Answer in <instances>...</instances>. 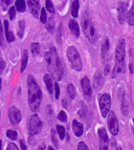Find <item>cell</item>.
Returning <instances> with one entry per match:
<instances>
[{"label":"cell","mask_w":134,"mask_h":150,"mask_svg":"<svg viewBox=\"0 0 134 150\" xmlns=\"http://www.w3.org/2000/svg\"><path fill=\"white\" fill-rule=\"evenodd\" d=\"M45 61L47 63V69L50 73V77L56 81L61 80L63 76V66L55 47L50 48V50L45 53Z\"/></svg>","instance_id":"6da1fadb"},{"label":"cell","mask_w":134,"mask_h":150,"mask_svg":"<svg viewBox=\"0 0 134 150\" xmlns=\"http://www.w3.org/2000/svg\"><path fill=\"white\" fill-rule=\"evenodd\" d=\"M28 93L30 108L32 111H37L42 101V91L40 86L38 85L37 81L32 75L28 77Z\"/></svg>","instance_id":"7a4b0ae2"},{"label":"cell","mask_w":134,"mask_h":150,"mask_svg":"<svg viewBox=\"0 0 134 150\" xmlns=\"http://www.w3.org/2000/svg\"><path fill=\"white\" fill-rule=\"evenodd\" d=\"M125 57H126V44L124 39L117 42L115 50V66L113 70V75H118L125 70Z\"/></svg>","instance_id":"3957f363"},{"label":"cell","mask_w":134,"mask_h":150,"mask_svg":"<svg viewBox=\"0 0 134 150\" xmlns=\"http://www.w3.org/2000/svg\"><path fill=\"white\" fill-rule=\"evenodd\" d=\"M82 28L85 33V35H86V37L88 38V40L91 43L92 42L95 43V41H97V33H95V26L92 25V22H91V20H90V18L87 13L83 14Z\"/></svg>","instance_id":"277c9868"},{"label":"cell","mask_w":134,"mask_h":150,"mask_svg":"<svg viewBox=\"0 0 134 150\" xmlns=\"http://www.w3.org/2000/svg\"><path fill=\"white\" fill-rule=\"evenodd\" d=\"M66 55L68 60H69L70 64H71V67L73 68L77 71L82 70L83 64H82V60H81V57H80V54L78 52V50L75 46H69L67 48Z\"/></svg>","instance_id":"5b68a950"},{"label":"cell","mask_w":134,"mask_h":150,"mask_svg":"<svg viewBox=\"0 0 134 150\" xmlns=\"http://www.w3.org/2000/svg\"><path fill=\"white\" fill-rule=\"evenodd\" d=\"M42 121L38 115H32L28 120V132L30 135H37L42 129Z\"/></svg>","instance_id":"8992f818"},{"label":"cell","mask_w":134,"mask_h":150,"mask_svg":"<svg viewBox=\"0 0 134 150\" xmlns=\"http://www.w3.org/2000/svg\"><path fill=\"white\" fill-rule=\"evenodd\" d=\"M99 110L102 113L103 117H107L108 112H109L110 107H111V98L108 93H103L102 96L99 97Z\"/></svg>","instance_id":"52a82bcc"},{"label":"cell","mask_w":134,"mask_h":150,"mask_svg":"<svg viewBox=\"0 0 134 150\" xmlns=\"http://www.w3.org/2000/svg\"><path fill=\"white\" fill-rule=\"evenodd\" d=\"M8 119H10V122L12 123L13 125L19 124L21 119H22V115H21L20 110L17 107H15V106L11 107L10 110H8Z\"/></svg>","instance_id":"ba28073f"},{"label":"cell","mask_w":134,"mask_h":150,"mask_svg":"<svg viewBox=\"0 0 134 150\" xmlns=\"http://www.w3.org/2000/svg\"><path fill=\"white\" fill-rule=\"evenodd\" d=\"M97 133H99V150H108L109 140H108L106 129L105 128H99Z\"/></svg>","instance_id":"9c48e42d"},{"label":"cell","mask_w":134,"mask_h":150,"mask_svg":"<svg viewBox=\"0 0 134 150\" xmlns=\"http://www.w3.org/2000/svg\"><path fill=\"white\" fill-rule=\"evenodd\" d=\"M108 125H109L110 132L113 135H116L118 133V121H117L116 117H115L114 112H109V119H108Z\"/></svg>","instance_id":"30bf717a"},{"label":"cell","mask_w":134,"mask_h":150,"mask_svg":"<svg viewBox=\"0 0 134 150\" xmlns=\"http://www.w3.org/2000/svg\"><path fill=\"white\" fill-rule=\"evenodd\" d=\"M127 14H128V4L127 2H119L117 6V16H118L119 22L124 23L127 19Z\"/></svg>","instance_id":"8fae6325"},{"label":"cell","mask_w":134,"mask_h":150,"mask_svg":"<svg viewBox=\"0 0 134 150\" xmlns=\"http://www.w3.org/2000/svg\"><path fill=\"white\" fill-rule=\"evenodd\" d=\"M26 1H28V8H30L32 15L34 16V17H38L40 10H41L40 1L39 0H26Z\"/></svg>","instance_id":"7c38bea8"},{"label":"cell","mask_w":134,"mask_h":150,"mask_svg":"<svg viewBox=\"0 0 134 150\" xmlns=\"http://www.w3.org/2000/svg\"><path fill=\"white\" fill-rule=\"evenodd\" d=\"M81 86H82L83 93H84L85 97L89 98L91 96V85H90V81L87 77H84L81 81Z\"/></svg>","instance_id":"4fadbf2b"},{"label":"cell","mask_w":134,"mask_h":150,"mask_svg":"<svg viewBox=\"0 0 134 150\" xmlns=\"http://www.w3.org/2000/svg\"><path fill=\"white\" fill-rule=\"evenodd\" d=\"M72 129H73V132H75V137H78V138H80L83 134V131H84L83 125L80 122H78L77 120L72 121Z\"/></svg>","instance_id":"5bb4252c"},{"label":"cell","mask_w":134,"mask_h":150,"mask_svg":"<svg viewBox=\"0 0 134 150\" xmlns=\"http://www.w3.org/2000/svg\"><path fill=\"white\" fill-rule=\"evenodd\" d=\"M44 83L45 85H46V88H47L48 93L51 95L52 93H54V85H55V83H54V81H52V78L50 77V75H48V74H46V75H44Z\"/></svg>","instance_id":"9a60e30c"},{"label":"cell","mask_w":134,"mask_h":150,"mask_svg":"<svg viewBox=\"0 0 134 150\" xmlns=\"http://www.w3.org/2000/svg\"><path fill=\"white\" fill-rule=\"evenodd\" d=\"M103 83H104V78H103V75L99 71H97L95 76V89H101L103 86Z\"/></svg>","instance_id":"2e32d148"},{"label":"cell","mask_w":134,"mask_h":150,"mask_svg":"<svg viewBox=\"0 0 134 150\" xmlns=\"http://www.w3.org/2000/svg\"><path fill=\"white\" fill-rule=\"evenodd\" d=\"M69 28H70V30H71L72 35L75 36V37H79L80 28H79V25H78V23L75 22V20H70L69 21Z\"/></svg>","instance_id":"e0dca14e"},{"label":"cell","mask_w":134,"mask_h":150,"mask_svg":"<svg viewBox=\"0 0 134 150\" xmlns=\"http://www.w3.org/2000/svg\"><path fill=\"white\" fill-rule=\"evenodd\" d=\"M15 8L16 11L20 13L25 12L26 10V4H25V0H16L15 2Z\"/></svg>","instance_id":"ac0fdd59"},{"label":"cell","mask_w":134,"mask_h":150,"mask_svg":"<svg viewBox=\"0 0 134 150\" xmlns=\"http://www.w3.org/2000/svg\"><path fill=\"white\" fill-rule=\"evenodd\" d=\"M109 48H110V42H109V39H106L104 41L102 45V58L103 59H106L107 57V54L109 53Z\"/></svg>","instance_id":"d6986e66"},{"label":"cell","mask_w":134,"mask_h":150,"mask_svg":"<svg viewBox=\"0 0 134 150\" xmlns=\"http://www.w3.org/2000/svg\"><path fill=\"white\" fill-rule=\"evenodd\" d=\"M28 54L26 50H24V53H23L22 56V59H21V68H20V71L23 73L26 68V64H28Z\"/></svg>","instance_id":"ffe728a7"},{"label":"cell","mask_w":134,"mask_h":150,"mask_svg":"<svg viewBox=\"0 0 134 150\" xmlns=\"http://www.w3.org/2000/svg\"><path fill=\"white\" fill-rule=\"evenodd\" d=\"M79 15V0H73L71 5V16L77 18Z\"/></svg>","instance_id":"44dd1931"},{"label":"cell","mask_w":134,"mask_h":150,"mask_svg":"<svg viewBox=\"0 0 134 150\" xmlns=\"http://www.w3.org/2000/svg\"><path fill=\"white\" fill-rule=\"evenodd\" d=\"M127 21H128V23H129L130 25L134 26V3H133V5H132L131 10L127 14Z\"/></svg>","instance_id":"7402d4cb"},{"label":"cell","mask_w":134,"mask_h":150,"mask_svg":"<svg viewBox=\"0 0 134 150\" xmlns=\"http://www.w3.org/2000/svg\"><path fill=\"white\" fill-rule=\"evenodd\" d=\"M6 137H8L10 140L15 141V140H17V138H18V133H17V131H16V130L8 129V131H6Z\"/></svg>","instance_id":"603a6c76"},{"label":"cell","mask_w":134,"mask_h":150,"mask_svg":"<svg viewBox=\"0 0 134 150\" xmlns=\"http://www.w3.org/2000/svg\"><path fill=\"white\" fill-rule=\"evenodd\" d=\"M54 28H55V20H54V18H50V19H48V21H46V28L49 33H52Z\"/></svg>","instance_id":"cb8c5ba5"},{"label":"cell","mask_w":134,"mask_h":150,"mask_svg":"<svg viewBox=\"0 0 134 150\" xmlns=\"http://www.w3.org/2000/svg\"><path fill=\"white\" fill-rule=\"evenodd\" d=\"M67 93H68V96L70 97V99H75V87H73L72 84H69V85L67 86Z\"/></svg>","instance_id":"d4e9b609"},{"label":"cell","mask_w":134,"mask_h":150,"mask_svg":"<svg viewBox=\"0 0 134 150\" xmlns=\"http://www.w3.org/2000/svg\"><path fill=\"white\" fill-rule=\"evenodd\" d=\"M19 26H18V36H19L20 38L23 37V33H24V28H25V22L24 21H20L19 23Z\"/></svg>","instance_id":"484cf974"},{"label":"cell","mask_w":134,"mask_h":150,"mask_svg":"<svg viewBox=\"0 0 134 150\" xmlns=\"http://www.w3.org/2000/svg\"><path fill=\"white\" fill-rule=\"evenodd\" d=\"M30 50H32V53L34 56H38L40 53V45L38 43H32V46H30Z\"/></svg>","instance_id":"4316f807"},{"label":"cell","mask_w":134,"mask_h":150,"mask_svg":"<svg viewBox=\"0 0 134 150\" xmlns=\"http://www.w3.org/2000/svg\"><path fill=\"white\" fill-rule=\"evenodd\" d=\"M57 132L59 134V138L61 140H64L65 138V128L61 125H57Z\"/></svg>","instance_id":"83f0119b"},{"label":"cell","mask_w":134,"mask_h":150,"mask_svg":"<svg viewBox=\"0 0 134 150\" xmlns=\"http://www.w3.org/2000/svg\"><path fill=\"white\" fill-rule=\"evenodd\" d=\"M45 10H47L50 14H54L55 13V8H54V5H52L51 0H46L45 1Z\"/></svg>","instance_id":"f1b7e54d"},{"label":"cell","mask_w":134,"mask_h":150,"mask_svg":"<svg viewBox=\"0 0 134 150\" xmlns=\"http://www.w3.org/2000/svg\"><path fill=\"white\" fill-rule=\"evenodd\" d=\"M40 20L42 23H46L47 21V16H46V10L44 8H42L40 10Z\"/></svg>","instance_id":"f546056e"},{"label":"cell","mask_w":134,"mask_h":150,"mask_svg":"<svg viewBox=\"0 0 134 150\" xmlns=\"http://www.w3.org/2000/svg\"><path fill=\"white\" fill-rule=\"evenodd\" d=\"M13 1H14V0H0V5H1V8L5 11L11 4H12Z\"/></svg>","instance_id":"4dcf8cb0"},{"label":"cell","mask_w":134,"mask_h":150,"mask_svg":"<svg viewBox=\"0 0 134 150\" xmlns=\"http://www.w3.org/2000/svg\"><path fill=\"white\" fill-rule=\"evenodd\" d=\"M0 45L4 46V33L2 30V24H1V20H0Z\"/></svg>","instance_id":"1f68e13d"},{"label":"cell","mask_w":134,"mask_h":150,"mask_svg":"<svg viewBox=\"0 0 134 150\" xmlns=\"http://www.w3.org/2000/svg\"><path fill=\"white\" fill-rule=\"evenodd\" d=\"M5 40L8 41V42H13V41L15 40V36H14L13 32H10V30H8V32L5 34Z\"/></svg>","instance_id":"d6a6232c"},{"label":"cell","mask_w":134,"mask_h":150,"mask_svg":"<svg viewBox=\"0 0 134 150\" xmlns=\"http://www.w3.org/2000/svg\"><path fill=\"white\" fill-rule=\"evenodd\" d=\"M8 16H10L11 20H14L16 17V8L15 6H11L10 10H8Z\"/></svg>","instance_id":"836d02e7"},{"label":"cell","mask_w":134,"mask_h":150,"mask_svg":"<svg viewBox=\"0 0 134 150\" xmlns=\"http://www.w3.org/2000/svg\"><path fill=\"white\" fill-rule=\"evenodd\" d=\"M58 119L64 123L67 122V115H66V113H65V111H60L59 115H58Z\"/></svg>","instance_id":"e575fe53"},{"label":"cell","mask_w":134,"mask_h":150,"mask_svg":"<svg viewBox=\"0 0 134 150\" xmlns=\"http://www.w3.org/2000/svg\"><path fill=\"white\" fill-rule=\"evenodd\" d=\"M122 110H123V113L125 115L128 113V105H127V102H126V99L123 98V105H122Z\"/></svg>","instance_id":"d590c367"},{"label":"cell","mask_w":134,"mask_h":150,"mask_svg":"<svg viewBox=\"0 0 134 150\" xmlns=\"http://www.w3.org/2000/svg\"><path fill=\"white\" fill-rule=\"evenodd\" d=\"M54 88H55L56 99H59V96H60V87H59V84H58V83H55V85H54Z\"/></svg>","instance_id":"8d00e7d4"},{"label":"cell","mask_w":134,"mask_h":150,"mask_svg":"<svg viewBox=\"0 0 134 150\" xmlns=\"http://www.w3.org/2000/svg\"><path fill=\"white\" fill-rule=\"evenodd\" d=\"M78 150H89V149H88V147H87L84 142H80L79 145H78Z\"/></svg>","instance_id":"74e56055"},{"label":"cell","mask_w":134,"mask_h":150,"mask_svg":"<svg viewBox=\"0 0 134 150\" xmlns=\"http://www.w3.org/2000/svg\"><path fill=\"white\" fill-rule=\"evenodd\" d=\"M51 140H52V143L55 144L56 147H58V142H57V139H56L55 130H51Z\"/></svg>","instance_id":"f35d334b"},{"label":"cell","mask_w":134,"mask_h":150,"mask_svg":"<svg viewBox=\"0 0 134 150\" xmlns=\"http://www.w3.org/2000/svg\"><path fill=\"white\" fill-rule=\"evenodd\" d=\"M6 150H19V149H18V147L14 144V143H11V144H8V149Z\"/></svg>","instance_id":"ab89813d"},{"label":"cell","mask_w":134,"mask_h":150,"mask_svg":"<svg viewBox=\"0 0 134 150\" xmlns=\"http://www.w3.org/2000/svg\"><path fill=\"white\" fill-rule=\"evenodd\" d=\"M4 66H5V62H4V60H3L2 58H0V71L4 68Z\"/></svg>","instance_id":"60d3db41"},{"label":"cell","mask_w":134,"mask_h":150,"mask_svg":"<svg viewBox=\"0 0 134 150\" xmlns=\"http://www.w3.org/2000/svg\"><path fill=\"white\" fill-rule=\"evenodd\" d=\"M3 24H4V33L6 34V33L8 32V21L4 20V23H3Z\"/></svg>","instance_id":"b9f144b4"},{"label":"cell","mask_w":134,"mask_h":150,"mask_svg":"<svg viewBox=\"0 0 134 150\" xmlns=\"http://www.w3.org/2000/svg\"><path fill=\"white\" fill-rule=\"evenodd\" d=\"M20 146H21V149L22 150H26V145H25V142L23 140L20 141Z\"/></svg>","instance_id":"7bdbcfd3"},{"label":"cell","mask_w":134,"mask_h":150,"mask_svg":"<svg viewBox=\"0 0 134 150\" xmlns=\"http://www.w3.org/2000/svg\"><path fill=\"white\" fill-rule=\"evenodd\" d=\"M109 71H110V66H109V65H106V67H105V74H106V75H108V74H109Z\"/></svg>","instance_id":"ee69618b"},{"label":"cell","mask_w":134,"mask_h":150,"mask_svg":"<svg viewBox=\"0 0 134 150\" xmlns=\"http://www.w3.org/2000/svg\"><path fill=\"white\" fill-rule=\"evenodd\" d=\"M0 150H2V141L0 140Z\"/></svg>","instance_id":"f6af8a7d"},{"label":"cell","mask_w":134,"mask_h":150,"mask_svg":"<svg viewBox=\"0 0 134 150\" xmlns=\"http://www.w3.org/2000/svg\"><path fill=\"white\" fill-rule=\"evenodd\" d=\"M38 150H44V147H43V146H41V147H39V149Z\"/></svg>","instance_id":"bcb514c9"},{"label":"cell","mask_w":134,"mask_h":150,"mask_svg":"<svg viewBox=\"0 0 134 150\" xmlns=\"http://www.w3.org/2000/svg\"><path fill=\"white\" fill-rule=\"evenodd\" d=\"M114 150H123V149H122V148H121V147H116Z\"/></svg>","instance_id":"7dc6e473"},{"label":"cell","mask_w":134,"mask_h":150,"mask_svg":"<svg viewBox=\"0 0 134 150\" xmlns=\"http://www.w3.org/2000/svg\"><path fill=\"white\" fill-rule=\"evenodd\" d=\"M47 150H55V149H54L52 147H48V149H47Z\"/></svg>","instance_id":"c3c4849f"},{"label":"cell","mask_w":134,"mask_h":150,"mask_svg":"<svg viewBox=\"0 0 134 150\" xmlns=\"http://www.w3.org/2000/svg\"><path fill=\"white\" fill-rule=\"evenodd\" d=\"M0 89H1V79H0Z\"/></svg>","instance_id":"681fc988"},{"label":"cell","mask_w":134,"mask_h":150,"mask_svg":"<svg viewBox=\"0 0 134 150\" xmlns=\"http://www.w3.org/2000/svg\"><path fill=\"white\" fill-rule=\"evenodd\" d=\"M133 132H134V119H133Z\"/></svg>","instance_id":"f907efd6"}]
</instances>
